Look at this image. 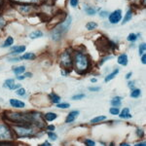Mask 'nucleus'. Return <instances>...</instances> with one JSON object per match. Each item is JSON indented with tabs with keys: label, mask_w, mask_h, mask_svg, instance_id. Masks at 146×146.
I'll return each instance as SVG.
<instances>
[{
	"label": "nucleus",
	"mask_w": 146,
	"mask_h": 146,
	"mask_svg": "<svg viewBox=\"0 0 146 146\" xmlns=\"http://www.w3.org/2000/svg\"><path fill=\"white\" fill-rule=\"evenodd\" d=\"M47 135L49 136V138H50V140H56L58 139V135H56V133H55L54 131H47Z\"/></svg>",
	"instance_id": "30"
},
{
	"label": "nucleus",
	"mask_w": 146,
	"mask_h": 146,
	"mask_svg": "<svg viewBox=\"0 0 146 146\" xmlns=\"http://www.w3.org/2000/svg\"><path fill=\"white\" fill-rule=\"evenodd\" d=\"M108 15H109V12H107V11H105V10H101L100 12V17L102 18V19L107 18Z\"/></svg>",
	"instance_id": "35"
},
{
	"label": "nucleus",
	"mask_w": 146,
	"mask_h": 146,
	"mask_svg": "<svg viewBox=\"0 0 146 146\" xmlns=\"http://www.w3.org/2000/svg\"><path fill=\"white\" fill-rule=\"evenodd\" d=\"M96 81H98V80H96V78H93V79H91V82H92V83H96Z\"/></svg>",
	"instance_id": "51"
},
{
	"label": "nucleus",
	"mask_w": 146,
	"mask_h": 146,
	"mask_svg": "<svg viewBox=\"0 0 146 146\" xmlns=\"http://www.w3.org/2000/svg\"><path fill=\"white\" fill-rule=\"evenodd\" d=\"M85 12L88 16H95L98 13V9L94 8V7H86L85 8Z\"/></svg>",
	"instance_id": "24"
},
{
	"label": "nucleus",
	"mask_w": 146,
	"mask_h": 146,
	"mask_svg": "<svg viewBox=\"0 0 146 146\" xmlns=\"http://www.w3.org/2000/svg\"><path fill=\"white\" fill-rule=\"evenodd\" d=\"M10 62H19V60H21V58H10Z\"/></svg>",
	"instance_id": "45"
},
{
	"label": "nucleus",
	"mask_w": 146,
	"mask_h": 146,
	"mask_svg": "<svg viewBox=\"0 0 146 146\" xmlns=\"http://www.w3.org/2000/svg\"><path fill=\"white\" fill-rule=\"evenodd\" d=\"M98 23L96 22H89L86 25V28L89 30V31H92V30H95L96 28H98Z\"/></svg>",
	"instance_id": "28"
},
{
	"label": "nucleus",
	"mask_w": 146,
	"mask_h": 146,
	"mask_svg": "<svg viewBox=\"0 0 146 146\" xmlns=\"http://www.w3.org/2000/svg\"><path fill=\"white\" fill-rule=\"evenodd\" d=\"M121 145L122 146H128L129 144V143H127V142H123V143H121Z\"/></svg>",
	"instance_id": "52"
},
{
	"label": "nucleus",
	"mask_w": 146,
	"mask_h": 146,
	"mask_svg": "<svg viewBox=\"0 0 146 146\" xmlns=\"http://www.w3.org/2000/svg\"><path fill=\"white\" fill-rule=\"evenodd\" d=\"M138 36H140V34H136V33H129L128 35V37H127V40H128L129 42H131V43H135L136 40L138 39Z\"/></svg>",
	"instance_id": "25"
},
{
	"label": "nucleus",
	"mask_w": 146,
	"mask_h": 146,
	"mask_svg": "<svg viewBox=\"0 0 146 146\" xmlns=\"http://www.w3.org/2000/svg\"><path fill=\"white\" fill-rule=\"evenodd\" d=\"M106 120V116H104V115H100V116H96L95 118H93L90 121L91 124H100L101 122L105 121Z\"/></svg>",
	"instance_id": "19"
},
{
	"label": "nucleus",
	"mask_w": 146,
	"mask_h": 146,
	"mask_svg": "<svg viewBox=\"0 0 146 146\" xmlns=\"http://www.w3.org/2000/svg\"><path fill=\"white\" fill-rule=\"evenodd\" d=\"M80 114V112L78 110H73V111H70V113H68L66 119H65V123L69 124V123H73L76 119V117H78V115Z\"/></svg>",
	"instance_id": "10"
},
{
	"label": "nucleus",
	"mask_w": 146,
	"mask_h": 146,
	"mask_svg": "<svg viewBox=\"0 0 146 146\" xmlns=\"http://www.w3.org/2000/svg\"><path fill=\"white\" fill-rule=\"evenodd\" d=\"M43 32L41 30H34L32 31L31 33L29 34V38L30 39H37V38H40V37L43 36Z\"/></svg>",
	"instance_id": "20"
},
{
	"label": "nucleus",
	"mask_w": 146,
	"mask_h": 146,
	"mask_svg": "<svg viewBox=\"0 0 146 146\" xmlns=\"http://www.w3.org/2000/svg\"><path fill=\"white\" fill-rule=\"evenodd\" d=\"M15 80L14 79H7L3 83V88L8 89V90H15Z\"/></svg>",
	"instance_id": "14"
},
{
	"label": "nucleus",
	"mask_w": 146,
	"mask_h": 146,
	"mask_svg": "<svg viewBox=\"0 0 146 146\" xmlns=\"http://www.w3.org/2000/svg\"><path fill=\"white\" fill-rule=\"evenodd\" d=\"M25 77H31V76H32V74H31V73H25Z\"/></svg>",
	"instance_id": "50"
},
{
	"label": "nucleus",
	"mask_w": 146,
	"mask_h": 146,
	"mask_svg": "<svg viewBox=\"0 0 146 146\" xmlns=\"http://www.w3.org/2000/svg\"><path fill=\"white\" fill-rule=\"evenodd\" d=\"M69 4L73 7V8H75V7L78 6L79 0H69Z\"/></svg>",
	"instance_id": "38"
},
{
	"label": "nucleus",
	"mask_w": 146,
	"mask_h": 146,
	"mask_svg": "<svg viewBox=\"0 0 146 146\" xmlns=\"http://www.w3.org/2000/svg\"><path fill=\"white\" fill-rule=\"evenodd\" d=\"M11 128L13 129L15 135L19 138L25 137H31L35 133L34 126L32 125H25V124H12Z\"/></svg>",
	"instance_id": "3"
},
{
	"label": "nucleus",
	"mask_w": 146,
	"mask_h": 146,
	"mask_svg": "<svg viewBox=\"0 0 146 146\" xmlns=\"http://www.w3.org/2000/svg\"><path fill=\"white\" fill-rule=\"evenodd\" d=\"M140 60H141V63H142V64H145V63H146V56H145V54H143V55L140 56Z\"/></svg>",
	"instance_id": "41"
},
{
	"label": "nucleus",
	"mask_w": 146,
	"mask_h": 146,
	"mask_svg": "<svg viewBox=\"0 0 146 146\" xmlns=\"http://www.w3.org/2000/svg\"><path fill=\"white\" fill-rule=\"evenodd\" d=\"M122 98H120V96H115V98H112L111 100V105L114 107H120L122 104Z\"/></svg>",
	"instance_id": "21"
},
{
	"label": "nucleus",
	"mask_w": 146,
	"mask_h": 146,
	"mask_svg": "<svg viewBox=\"0 0 146 146\" xmlns=\"http://www.w3.org/2000/svg\"><path fill=\"white\" fill-rule=\"evenodd\" d=\"M135 145L136 146H146V143L144 142V141H141V142H137Z\"/></svg>",
	"instance_id": "46"
},
{
	"label": "nucleus",
	"mask_w": 146,
	"mask_h": 146,
	"mask_svg": "<svg viewBox=\"0 0 146 146\" xmlns=\"http://www.w3.org/2000/svg\"><path fill=\"white\" fill-rule=\"evenodd\" d=\"M16 79L19 80V81H21V80L25 79V75H22V74H21V75H18V76H17V78H16Z\"/></svg>",
	"instance_id": "44"
},
{
	"label": "nucleus",
	"mask_w": 146,
	"mask_h": 146,
	"mask_svg": "<svg viewBox=\"0 0 146 146\" xmlns=\"http://www.w3.org/2000/svg\"><path fill=\"white\" fill-rule=\"evenodd\" d=\"M56 107L60 108V109H67V108L70 107L69 103H65V102H60L56 104Z\"/></svg>",
	"instance_id": "32"
},
{
	"label": "nucleus",
	"mask_w": 146,
	"mask_h": 146,
	"mask_svg": "<svg viewBox=\"0 0 146 146\" xmlns=\"http://www.w3.org/2000/svg\"><path fill=\"white\" fill-rule=\"evenodd\" d=\"M145 51H146V44L143 42L141 43L139 46H138V54H139V56L143 54H145Z\"/></svg>",
	"instance_id": "29"
},
{
	"label": "nucleus",
	"mask_w": 146,
	"mask_h": 146,
	"mask_svg": "<svg viewBox=\"0 0 146 146\" xmlns=\"http://www.w3.org/2000/svg\"><path fill=\"white\" fill-rule=\"evenodd\" d=\"M85 96H85L84 94H78V95L73 96H72V100H83Z\"/></svg>",
	"instance_id": "34"
},
{
	"label": "nucleus",
	"mask_w": 146,
	"mask_h": 146,
	"mask_svg": "<svg viewBox=\"0 0 146 146\" xmlns=\"http://www.w3.org/2000/svg\"><path fill=\"white\" fill-rule=\"evenodd\" d=\"M36 58L34 53H25L23 56H21V60H32Z\"/></svg>",
	"instance_id": "23"
},
{
	"label": "nucleus",
	"mask_w": 146,
	"mask_h": 146,
	"mask_svg": "<svg viewBox=\"0 0 146 146\" xmlns=\"http://www.w3.org/2000/svg\"><path fill=\"white\" fill-rule=\"evenodd\" d=\"M119 72H120V69H118V68H116V69H114L111 73H109V74H108L107 76L105 77L104 81L106 82V83H108V82H109V81H111V80L114 79L115 77H116L117 75L119 74Z\"/></svg>",
	"instance_id": "15"
},
{
	"label": "nucleus",
	"mask_w": 146,
	"mask_h": 146,
	"mask_svg": "<svg viewBox=\"0 0 146 146\" xmlns=\"http://www.w3.org/2000/svg\"><path fill=\"white\" fill-rule=\"evenodd\" d=\"M136 135H137L139 138H142L143 135H144V131H143V129H136Z\"/></svg>",
	"instance_id": "37"
},
{
	"label": "nucleus",
	"mask_w": 146,
	"mask_h": 146,
	"mask_svg": "<svg viewBox=\"0 0 146 146\" xmlns=\"http://www.w3.org/2000/svg\"><path fill=\"white\" fill-rule=\"evenodd\" d=\"M9 103L13 108H18V109H22L25 107V103L20 100H16V98H11L9 100Z\"/></svg>",
	"instance_id": "8"
},
{
	"label": "nucleus",
	"mask_w": 146,
	"mask_h": 146,
	"mask_svg": "<svg viewBox=\"0 0 146 146\" xmlns=\"http://www.w3.org/2000/svg\"><path fill=\"white\" fill-rule=\"evenodd\" d=\"M111 58H112V56H106V58H103V60H100V62L98 63V64H100V65H102L103 63H104V62H106V60H111Z\"/></svg>",
	"instance_id": "40"
},
{
	"label": "nucleus",
	"mask_w": 146,
	"mask_h": 146,
	"mask_svg": "<svg viewBox=\"0 0 146 146\" xmlns=\"http://www.w3.org/2000/svg\"><path fill=\"white\" fill-rule=\"evenodd\" d=\"M16 7H17L18 11L22 15H25V16L30 15V14H32L35 11V8L31 4H17Z\"/></svg>",
	"instance_id": "7"
},
{
	"label": "nucleus",
	"mask_w": 146,
	"mask_h": 146,
	"mask_svg": "<svg viewBox=\"0 0 146 146\" xmlns=\"http://www.w3.org/2000/svg\"><path fill=\"white\" fill-rule=\"evenodd\" d=\"M109 112H110V114H111V115H114V116H118L119 113H120V109H119V107L112 106L109 109Z\"/></svg>",
	"instance_id": "31"
},
{
	"label": "nucleus",
	"mask_w": 146,
	"mask_h": 146,
	"mask_svg": "<svg viewBox=\"0 0 146 146\" xmlns=\"http://www.w3.org/2000/svg\"><path fill=\"white\" fill-rule=\"evenodd\" d=\"M16 94H17L19 96H25V90L23 87H21V88L16 90Z\"/></svg>",
	"instance_id": "33"
},
{
	"label": "nucleus",
	"mask_w": 146,
	"mask_h": 146,
	"mask_svg": "<svg viewBox=\"0 0 146 146\" xmlns=\"http://www.w3.org/2000/svg\"><path fill=\"white\" fill-rule=\"evenodd\" d=\"M4 3H5V0H0V9L3 8Z\"/></svg>",
	"instance_id": "48"
},
{
	"label": "nucleus",
	"mask_w": 146,
	"mask_h": 146,
	"mask_svg": "<svg viewBox=\"0 0 146 146\" xmlns=\"http://www.w3.org/2000/svg\"><path fill=\"white\" fill-rule=\"evenodd\" d=\"M13 43H14L13 37L9 36L8 38H7L5 41H4V43L2 44V48H8V47H11L12 45H13Z\"/></svg>",
	"instance_id": "26"
},
{
	"label": "nucleus",
	"mask_w": 146,
	"mask_h": 146,
	"mask_svg": "<svg viewBox=\"0 0 146 146\" xmlns=\"http://www.w3.org/2000/svg\"><path fill=\"white\" fill-rule=\"evenodd\" d=\"M47 131H54L56 129V127L54 126V125H50V126H47Z\"/></svg>",
	"instance_id": "42"
},
{
	"label": "nucleus",
	"mask_w": 146,
	"mask_h": 146,
	"mask_svg": "<svg viewBox=\"0 0 146 146\" xmlns=\"http://www.w3.org/2000/svg\"><path fill=\"white\" fill-rule=\"evenodd\" d=\"M16 137L11 126L0 122V141H12Z\"/></svg>",
	"instance_id": "5"
},
{
	"label": "nucleus",
	"mask_w": 146,
	"mask_h": 146,
	"mask_svg": "<svg viewBox=\"0 0 146 146\" xmlns=\"http://www.w3.org/2000/svg\"><path fill=\"white\" fill-rule=\"evenodd\" d=\"M128 85H129V88L131 89V90L135 89V82H133V81H129Z\"/></svg>",
	"instance_id": "43"
},
{
	"label": "nucleus",
	"mask_w": 146,
	"mask_h": 146,
	"mask_svg": "<svg viewBox=\"0 0 146 146\" xmlns=\"http://www.w3.org/2000/svg\"><path fill=\"white\" fill-rule=\"evenodd\" d=\"M43 117H44V120H45L46 122H52V121H54V120L56 119L58 115L54 112H48V113H46V114H44Z\"/></svg>",
	"instance_id": "17"
},
{
	"label": "nucleus",
	"mask_w": 146,
	"mask_h": 146,
	"mask_svg": "<svg viewBox=\"0 0 146 146\" xmlns=\"http://www.w3.org/2000/svg\"><path fill=\"white\" fill-rule=\"evenodd\" d=\"M117 62H118L120 65H122V66H127L129 63L128 55H127V54H121V55H119L118 58H117Z\"/></svg>",
	"instance_id": "11"
},
{
	"label": "nucleus",
	"mask_w": 146,
	"mask_h": 146,
	"mask_svg": "<svg viewBox=\"0 0 146 146\" xmlns=\"http://www.w3.org/2000/svg\"><path fill=\"white\" fill-rule=\"evenodd\" d=\"M49 98H50V101L52 103H56V104H58V103L60 102V96H58L55 93L50 94V95H49Z\"/></svg>",
	"instance_id": "18"
},
{
	"label": "nucleus",
	"mask_w": 146,
	"mask_h": 146,
	"mask_svg": "<svg viewBox=\"0 0 146 146\" xmlns=\"http://www.w3.org/2000/svg\"><path fill=\"white\" fill-rule=\"evenodd\" d=\"M16 4H31V5H38L41 3V0H11Z\"/></svg>",
	"instance_id": "13"
},
{
	"label": "nucleus",
	"mask_w": 146,
	"mask_h": 146,
	"mask_svg": "<svg viewBox=\"0 0 146 146\" xmlns=\"http://www.w3.org/2000/svg\"><path fill=\"white\" fill-rule=\"evenodd\" d=\"M84 143L86 145H88V146H94V145H96V142L93 139H85Z\"/></svg>",
	"instance_id": "36"
},
{
	"label": "nucleus",
	"mask_w": 146,
	"mask_h": 146,
	"mask_svg": "<svg viewBox=\"0 0 146 146\" xmlns=\"http://www.w3.org/2000/svg\"><path fill=\"white\" fill-rule=\"evenodd\" d=\"M41 145H42V146H50V145H51V143H50V142H48V141H45V142L42 143Z\"/></svg>",
	"instance_id": "49"
},
{
	"label": "nucleus",
	"mask_w": 146,
	"mask_h": 146,
	"mask_svg": "<svg viewBox=\"0 0 146 146\" xmlns=\"http://www.w3.org/2000/svg\"><path fill=\"white\" fill-rule=\"evenodd\" d=\"M118 116L121 119H125V120L133 118V115H131V112H129V107H125L124 109H122V111H120Z\"/></svg>",
	"instance_id": "12"
},
{
	"label": "nucleus",
	"mask_w": 146,
	"mask_h": 146,
	"mask_svg": "<svg viewBox=\"0 0 146 146\" xmlns=\"http://www.w3.org/2000/svg\"><path fill=\"white\" fill-rule=\"evenodd\" d=\"M27 47L25 45H20V46H15L11 48V55L12 56H17L20 54H23V52H25Z\"/></svg>",
	"instance_id": "9"
},
{
	"label": "nucleus",
	"mask_w": 146,
	"mask_h": 146,
	"mask_svg": "<svg viewBox=\"0 0 146 146\" xmlns=\"http://www.w3.org/2000/svg\"><path fill=\"white\" fill-rule=\"evenodd\" d=\"M73 69L78 74H85L91 69V58L85 52L76 50L72 52Z\"/></svg>",
	"instance_id": "1"
},
{
	"label": "nucleus",
	"mask_w": 146,
	"mask_h": 146,
	"mask_svg": "<svg viewBox=\"0 0 146 146\" xmlns=\"http://www.w3.org/2000/svg\"><path fill=\"white\" fill-rule=\"evenodd\" d=\"M71 23H72V17L71 16H68L63 22L58 23L51 32L52 40L55 42H60L64 37V35L67 33L68 29H69L70 25H71Z\"/></svg>",
	"instance_id": "2"
},
{
	"label": "nucleus",
	"mask_w": 146,
	"mask_h": 146,
	"mask_svg": "<svg viewBox=\"0 0 146 146\" xmlns=\"http://www.w3.org/2000/svg\"><path fill=\"white\" fill-rule=\"evenodd\" d=\"M133 10H131V9H129V10H128V12L126 13L125 17L122 19V25H125V23H127L128 22H129V21L133 19Z\"/></svg>",
	"instance_id": "16"
},
{
	"label": "nucleus",
	"mask_w": 146,
	"mask_h": 146,
	"mask_svg": "<svg viewBox=\"0 0 146 146\" xmlns=\"http://www.w3.org/2000/svg\"><path fill=\"white\" fill-rule=\"evenodd\" d=\"M72 52L70 49H66L60 54V63L62 65V69L66 70L67 72L71 71L73 69V62H72Z\"/></svg>",
	"instance_id": "4"
},
{
	"label": "nucleus",
	"mask_w": 146,
	"mask_h": 146,
	"mask_svg": "<svg viewBox=\"0 0 146 146\" xmlns=\"http://www.w3.org/2000/svg\"><path fill=\"white\" fill-rule=\"evenodd\" d=\"M107 18L111 25H117V23H119L122 21V19H123V13H122V10L118 9V10L113 11L112 13H110L109 15H108Z\"/></svg>",
	"instance_id": "6"
},
{
	"label": "nucleus",
	"mask_w": 146,
	"mask_h": 146,
	"mask_svg": "<svg viewBox=\"0 0 146 146\" xmlns=\"http://www.w3.org/2000/svg\"><path fill=\"white\" fill-rule=\"evenodd\" d=\"M133 76V72H129L128 74L126 75V79H128V80H129L131 79V77Z\"/></svg>",
	"instance_id": "47"
},
{
	"label": "nucleus",
	"mask_w": 146,
	"mask_h": 146,
	"mask_svg": "<svg viewBox=\"0 0 146 146\" xmlns=\"http://www.w3.org/2000/svg\"><path fill=\"white\" fill-rule=\"evenodd\" d=\"M131 98H138L139 96H141V91L139 90V89H133L131 90Z\"/></svg>",
	"instance_id": "27"
},
{
	"label": "nucleus",
	"mask_w": 146,
	"mask_h": 146,
	"mask_svg": "<svg viewBox=\"0 0 146 146\" xmlns=\"http://www.w3.org/2000/svg\"><path fill=\"white\" fill-rule=\"evenodd\" d=\"M14 74H16L18 76V75H21V74H23V73L25 72V65H20V66H16L14 68L13 70Z\"/></svg>",
	"instance_id": "22"
},
{
	"label": "nucleus",
	"mask_w": 146,
	"mask_h": 146,
	"mask_svg": "<svg viewBox=\"0 0 146 146\" xmlns=\"http://www.w3.org/2000/svg\"><path fill=\"white\" fill-rule=\"evenodd\" d=\"M89 91L90 92H100V87H89Z\"/></svg>",
	"instance_id": "39"
}]
</instances>
